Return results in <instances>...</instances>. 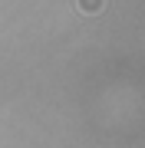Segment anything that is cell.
I'll return each mask as SVG.
<instances>
[{
	"instance_id": "obj_1",
	"label": "cell",
	"mask_w": 145,
	"mask_h": 148,
	"mask_svg": "<svg viewBox=\"0 0 145 148\" xmlns=\"http://www.w3.org/2000/svg\"><path fill=\"white\" fill-rule=\"evenodd\" d=\"M76 3H79L82 13H99L102 10V0H76Z\"/></svg>"
}]
</instances>
